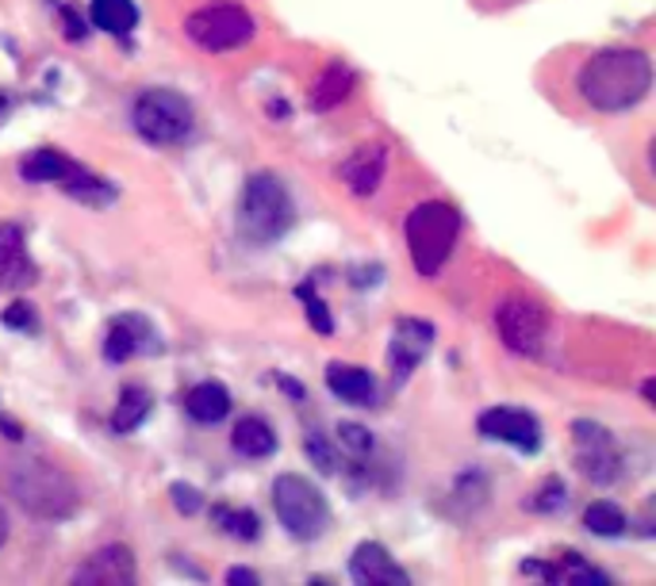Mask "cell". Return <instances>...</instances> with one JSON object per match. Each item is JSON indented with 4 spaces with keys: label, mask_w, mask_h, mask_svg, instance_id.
<instances>
[{
    "label": "cell",
    "mask_w": 656,
    "mask_h": 586,
    "mask_svg": "<svg viewBox=\"0 0 656 586\" xmlns=\"http://www.w3.org/2000/svg\"><path fill=\"white\" fill-rule=\"evenodd\" d=\"M338 438H342V445L350 449L353 456H372V449H377L372 433L365 430V425H357V422H342V425H338Z\"/></svg>",
    "instance_id": "4dcf8cb0"
},
{
    "label": "cell",
    "mask_w": 656,
    "mask_h": 586,
    "mask_svg": "<svg viewBox=\"0 0 656 586\" xmlns=\"http://www.w3.org/2000/svg\"><path fill=\"white\" fill-rule=\"evenodd\" d=\"M403 238L411 249V265L422 276L442 273V265L450 261L457 238H461V212L445 199H427L419 204L403 223Z\"/></svg>",
    "instance_id": "277c9868"
},
{
    "label": "cell",
    "mask_w": 656,
    "mask_h": 586,
    "mask_svg": "<svg viewBox=\"0 0 656 586\" xmlns=\"http://www.w3.org/2000/svg\"><path fill=\"white\" fill-rule=\"evenodd\" d=\"M580 100L595 112H629L653 89V62L645 50L634 47H606L595 50L576 73Z\"/></svg>",
    "instance_id": "6da1fadb"
},
{
    "label": "cell",
    "mask_w": 656,
    "mask_h": 586,
    "mask_svg": "<svg viewBox=\"0 0 656 586\" xmlns=\"http://www.w3.org/2000/svg\"><path fill=\"white\" fill-rule=\"evenodd\" d=\"M277 383H280V391H285V395H293V399H304V388L293 380V376H277Z\"/></svg>",
    "instance_id": "d590c367"
},
{
    "label": "cell",
    "mask_w": 656,
    "mask_h": 586,
    "mask_svg": "<svg viewBox=\"0 0 656 586\" xmlns=\"http://www.w3.org/2000/svg\"><path fill=\"white\" fill-rule=\"evenodd\" d=\"M8 544V514H4V506H0V548Z\"/></svg>",
    "instance_id": "74e56055"
},
{
    "label": "cell",
    "mask_w": 656,
    "mask_h": 586,
    "mask_svg": "<svg viewBox=\"0 0 656 586\" xmlns=\"http://www.w3.org/2000/svg\"><path fill=\"white\" fill-rule=\"evenodd\" d=\"M154 407V395L143 388V383H127V388L120 391V403L112 410V430L115 433H135L139 425L146 422V414H151Z\"/></svg>",
    "instance_id": "603a6c76"
},
{
    "label": "cell",
    "mask_w": 656,
    "mask_h": 586,
    "mask_svg": "<svg viewBox=\"0 0 656 586\" xmlns=\"http://www.w3.org/2000/svg\"><path fill=\"white\" fill-rule=\"evenodd\" d=\"M296 299H300V304L307 307V322H311V330L335 333V318H330L327 299L315 296V280H304L300 288H296Z\"/></svg>",
    "instance_id": "83f0119b"
},
{
    "label": "cell",
    "mask_w": 656,
    "mask_h": 586,
    "mask_svg": "<svg viewBox=\"0 0 656 586\" xmlns=\"http://www.w3.org/2000/svg\"><path fill=\"white\" fill-rule=\"evenodd\" d=\"M139 353H157V330L151 326V318L135 311L115 315L104 333V361L123 364Z\"/></svg>",
    "instance_id": "4fadbf2b"
},
{
    "label": "cell",
    "mask_w": 656,
    "mask_h": 586,
    "mask_svg": "<svg viewBox=\"0 0 656 586\" xmlns=\"http://www.w3.org/2000/svg\"><path fill=\"white\" fill-rule=\"evenodd\" d=\"M495 333L511 353L537 357L545 346V333H550V315L530 296H506L495 307Z\"/></svg>",
    "instance_id": "ba28073f"
},
{
    "label": "cell",
    "mask_w": 656,
    "mask_h": 586,
    "mask_svg": "<svg viewBox=\"0 0 656 586\" xmlns=\"http://www.w3.org/2000/svg\"><path fill=\"white\" fill-rule=\"evenodd\" d=\"M170 498L185 517H193V514H201L204 510V495L193 487V483H170Z\"/></svg>",
    "instance_id": "1f68e13d"
},
{
    "label": "cell",
    "mask_w": 656,
    "mask_h": 586,
    "mask_svg": "<svg viewBox=\"0 0 656 586\" xmlns=\"http://www.w3.org/2000/svg\"><path fill=\"white\" fill-rule=\"evenodd\" d=\"M645 403H656V380H653V376H649V380H645Z\"/></svg>",
    "instance_id": "f35d334b"
},
{
    "label": "cell",
    "mask_w": 656,
    "mask_h": 586,
    "mask_svg": "<svg viewBox=\"0 0 656 586\" xmlns=\"http://www.w3.org/2000/svg\"><path fill=\"white\" fill-rule=\"evenodd\" d=\"M230 445H235L238 456L246 460H265L277 452V433H273V425L265 422V418H238L235 430H230Z\"/></svg>",
    "instance_id": "d6986e66"
},
{
    "label": "cell",
    "mask_w": 656,
    "mask_h": 586,
    "mask_svg": "<svg viewBox=\"0 0 656 586\" xmlns=\"http://www.w3.org/2000/svg\"><path fill=\"white\" fill-rule=\"evenodd\" d=\"M0 322L8 326V330H23V333H35L39 318H35V307L28 304V299H16V304L4 307V315H0Z\"/></svg>",
    "instance_id": "f546056e"
},
{
    "label": "cell",
    "mask_w": 656,
    "mask_h": 586,
    "mask_svg": "<svg viewBox=\"0 0 656 586\" xmlns=\"http://www.w3.org/2000/svg\"><path fill=\"white\" fill-rule=\"evenodd\" d=\"M8 107H12V96H8V92H4V89H0V115H4V112H8Z\"/></svg>",
    "instance_id": "ab89813d"
},
{
    "label": "cell",
    "mask_w": 656,
    "mask_h": 586,
    "mask_svg": "<svg viewBox=\"0 0 656 586\" xmlns=\"http://www.w3.org/2000/svg\"><path fill=\"white\" fill-rule=\"evenodd\" d=\"M65 188V196L78 199V204H89V207H107L115 199V188L107 181H101L96 173H89L85 165H78V169L70 173L65 181H58Z\"/></svg>",
    "instance_id": "d4e9b609"
},
{
    "label": "cell",
    "mask_w": 656,
    "mask_h": 586,
    "mask_svg": "<svg viewBox=\"0 0 656 586\" xmlns=\"http://www.w3.org/2000/svg\"><path fill=\"white\" fill-rule=\"evenodd\" d=\"M564 502H568L564 483L561 480H545L542 487H537L534 495L526 498V510H534V514H553V510H561Z\"/></svg>",
    "instance_id": "f1b7e54d"
},
{
    "label": "cell",
    "mask_w": 656,
    "mask_h": 586,
    "mask_svg": "<svg viewBox=\"0 0 656 586\" xmlns=\"http://www.w3.org/2000/svg\"><path fill=\"white\" fill-rule=\"evenodd\" d=\"M530 575H537V579H550V583H564V586H595V583H606V575L599 567H592L584 556H576V552H568V556H561L553 567H542V564H526Z\"/></svg>",
    "instance_id": "44dd1931"
},
{
    "label": "cell",
    "mask_w": 656,
    "mask_h": 586,
    "mask_svg": "<svg viewBox=\"0 0 656 586\" xmlns=\"http://www.w3.org/2000/svg\"><path fill=\"white\" fill-rule=\"evenodd\" d=\"M572 445H576V467L587 480L603 483V487L622 480V449L606 425L592 422V418L572 422Z\"/></svg>",
    "instance_id": "9c48e42d"
},
{
    "label": "cell",
    "mask_w": 656,
    "mask_h": 586,
    "mask_svg": "<svg viewBox=\"0 0 656 586\" xmlns=\"http://www.w3.org/2000/svg\"><path fill=\"white\" fill-rule=\"evenodd\" d=\"M273 510H277V522L285 525V533L296 541H319L330 530V506L307 475H277V483H273Z\"/></svg>",
    "instance_id": "5b68a950"
},
{
    "label": "cell",
    "mask_w": 656,
    "mask_h": 586,
    "mask_svg": "<svg viewBox=\"0 0 656 586\" xmlns=\"http://www.w3.org/2000/svg\"><path fill=\"white\" fill-rule=\"evenodd\" d=\"M476 430L488 441H503V445L519 452H537L542 449V422L522 407H492L476 418Z\"/></svg>",
    "instance_id": "30bf717a"
},
{
    "label": "cell",
    "mask_w": 656,
    "mask_h": 586,
    "mask_svg": "<svg viewBox=\"0 0 656 586\" xmlns=\"http://www.w3.org/2000/svg\"><path fill=\"white\" fill-rule=\"evenodd\" d=\"M430 346H434V326L422 318H400L392 330V346H388V364H392L396 388H403L414 376V368L427 361Z\"/></svg>",
    "instance_id": "8fae6325"
},
{
    "label": "cell",
    "mask_w": 656,
    "mask_h": 586,
    "mask_svg": "<svg viewBox=\"0 0 656 586\" xmlns=\"http://www.w3.org/2000/svg\"><path fill=\"white\" fill-rule=\"evenodd\" d=\"M185 39L207 54H230L254 39V16L235 0H212L185 16Z\"/></svg>",
    "instance_id": "8992f818"
},
{
    "label": "cell",
    "mask_w": 656,
    "mask_h": 586,
    "mask_svg": "<svg viewBox=\"0 0 656 586\" xmlns=\"http://www.w3.org/2000/svg\"><path fill=\"white\" fill-rule=\"evenodd\" d=\"M626 514H622V506H614V502H592V506L584 510V530L595 533V537H622L626 533Z\"/></svg>",
    "instance_id": "4316f807"
},
{
    "label": "cell",
    "mask_w": 656,
    "mask_h": 586,
    "mask_svg": "<svg viewBox=\"0 0 656 586\" xmlns=\"http://www.w3.org/2000/svg\"><path fill=\"white\" fill-rule=\"evenodd\" d=\"M350 280L357 284V288H372V284L385 280V269H380V265H369V269H350Z\"/></svg>",
    "instance_id": "836d02e7"
},
{
    "label": "cell",
    "mask_w": 656,
    "mask_h": 586,
    "mask_svg": "<svg viewBox=\"0 0 656 586\" xmlns=\"http://www.w3.org/2000/svg\"><path fill=\"white\" fill-rule=\"evenodd\" d=\"M135 579H139V564L127 544H104L93 556L81 559V567H73L70 575V583L81 586H127Z\"/></svg>",
    "instance_id": "7c38bea8"
},
{
    "label": "cell",
    "mask_w": 656,
    "mask_h": 586,
    "mask_svg": "<svg viewBox=\"0 0 656 586\" xmlns=\"http://www.w3.org/2000/svg\"><path fill=\"white\" fill-rule=\"evenodd\" d=\"M135 131L154 146H177L193 135V104H188L185 92L177 89H146L143 96L135 100Z\"/></svg>",
    "instance_id": "52a82bcc"
},
{
    "label": "cell",
    "mask_w": 656,
    "mask_h": 586,
    "mask_svg": "<svg viewBox=\"0 0 656 586\" xmlns=\"http://www.w3.org/2000/svg\"><path fill=\"white\" fill-rule=\"evenodd\" d=\"M385 169H388V150L380 146V142H361V146L346 157L342 181L353 196H372V192L380 188V181H385Z\"/></svg>",
    "instance_id": "2e32d148"
},
{
    "label": "cell",
    "mask_w": 656,
    "mask_h": 586,
    "mask_svg": "<svg viewBox=\"0 0 656 586\" xmlns=\"http://www.w3.org/2000/svg\"><path fill=\"white\" fill-rule=\"evenodd\" d=\"M78 165L81 162H73L70 154H62V150L43 146V150H28V154L20 157V177L31 184H58V181L70 177Z\"/></svg>",
    "instance_id": "ac0fdd59"
},
{
    "label": "cell",
    "mask_w": 656,
    "mask_h": 586,
    "mask_svg": "<svg viewBox=\"0 0 656 586\" xmlns=\"http://www.w3.org/2000/svg\"><path fill=\"white\" fill-rule=\"evenodd\" d=\"M350 575L365 586H407L411 575L400 567V559H392V552L377 541H361L350 556Z\"/></svg>",
    "instance_id": "5bb4252c"
},
{
    "label": "cell",
    "mask_w": 656,
    "mask_h": 586,
    "mask_svg": "<svg viewBox=\"0 0 656 586\" xmlns=\"http://www.w3.org/2000/svg\"><path fill=\"white\" fill-rule=\"evenodd\" d=\"M293 196L277 173H254L238 199V230L254 246H273L293 230Z\"/></svg>",
    "instance_id": "3957f363"
},
{
    "label": "cell",
    "mask_w": 656,
    "mask_h": 586,
    "mask_svg": "<svg viewBox=\"0 0 656 586\" xmlns=\"http://www.w3.org/2000/svg\"><path fill=\"white\" fill-rule=\"evenodd\" d=\"M12 498L28 510L39 522H62V517L78 514L81 498L73 480L54 464H43V460H16L4 475Z\"/></svg>",
    "instance_id": "7a4b0ae2"
},
{
    "label": "cell",
    "mask_w": 656,
    "mask_h": 586,
    "mask_svg": "<svg viewBox=\"0 0 656 586\" xmlns=\"http://www.w3.org/2000/svg\"><path fill=\"white\" fill-rule=\"evenodd\" d=\"M307 456H311V464H319L322 472H335V449L327 445V438H322V433H311V438H307Z\"/></svg>",
    "instance_id": "d6a6232c"
},
{
    "label": "cell",
    "mask_w": 656,
    "mask_h": 586,
    "mask_svg": "<svg viewBox=\"0 0 656 586\" xmlns=\"http://www.w3.org/2000/svg\"><path fill=\"white\" fill-rule=\"evenodd\" d=\"M35 280V265L28 254V234L20 223H0V291L28 288Z\"/></svg>",
    "instance_id": "9a60e30c"
},
{
    "label": "cell",
    "mask_w": 656,
    "mask_h": 586,
    "mask_svg": "<svg viewBox=\"0 0 656 586\" xmlns=\"http://www.w3.org/2000/svg\"><path fill=\"white\" fill-rule=\"evenodd\" d=\"M357 85L353 70L346 62H330L327 70L319 73V81L311 85V107L315 112H330V107H338L342 100H350V92Z\"/></svg>",
    "instance_id": "ffe728a7"
},
{
    "label": "cell",
    "mask_w": 656,
    "mask_h": 586,
    "mask_svg": "<svg viewBox=\"0 0 656 586\" xmlns=\"http://www.w3.org/2000/svg\"><path fill=\"white\" fill-rule=\"evenodd\" d=\"M0 430H4V433H8V438H12V441H20V425H16V422H8L4 414H0Z\"/></svg>",
    "instance_id": "8d00e7d4"
},
{
    "label": "cell",
    "mask_w": 656,
    "mask_h": 586,
    "mask_svg": "<svg viewBox=\"0 0 656 586\" xmlns=\"http://www.w3.org/2000/svg\"><path fill=\"white\" fill-rule=\"evenodd\" d=\"M212 522H215V530L227 533V537H238V541H257V537H262V517H257L254 510L215 506Z\"/></svg>",
    "instance_id": "484cf974"
},
{
    "label": "cell",
    "mask_w": 656,
    "mask_h": 586,
    "mask_svg": "<svg viewBox=\"0 0 656 586\" xmlns=\"http://www.w3.org/2000/svg\"><path fill=\"white\" fill-rule=\"evenodd\" d=\"M327 388L335 391L342 403H350V407H369L372 395H377V383H372L369 368L346 364V361H330L327 364Z\"/></svg>",
    "instance_id": "e0dca14e"
},
{
    "label": "cell",
    "mask_w": 656,
    "mask_h": 586,
    "mask_svg": "<svg viewBox=\"0 0 656 586\" xmlns=\"http://www.w3.org/2000/svg\"><path fill=\"white\" fill-rule=\"evenodd\" d=\"M89 20L101 31H107V35H131L139 23V8L135 0H93L89 4Z\"/></svg>",
    "instance_id": "cb8c5ba5"
},
{
    "label": "cell",
    "mask_w": 656,
    "mask_h": 586,
    "mask_svg": "<svg viewBox=\"0 0 656 586\" xmlns=\"http://www.w3.org/2000/svg\"><path fill=\"white\" fill-rule=\"evenodd\" d=\"M227 583H238V586H257V572H246V567H230V572H227Z\"/></svg>",
    "instance_id": "e575fe53"
},
{
    "label": "cell",
    "mask_w": 656,
    "mask_h": 586,
    "mask_svg": "<svg viewBox=\"0 0 656 586\" xmlns=\"http://www.w3.org/2000/svg\"><path fill=\"white\" fill-rule=\"evenodd\" d=\"M185 410L201 425H215L230 414V391L223 388V383H196L185 395Z\"/></svg>",
    "instance_id": "7402d4cb"
}]
</instances>
